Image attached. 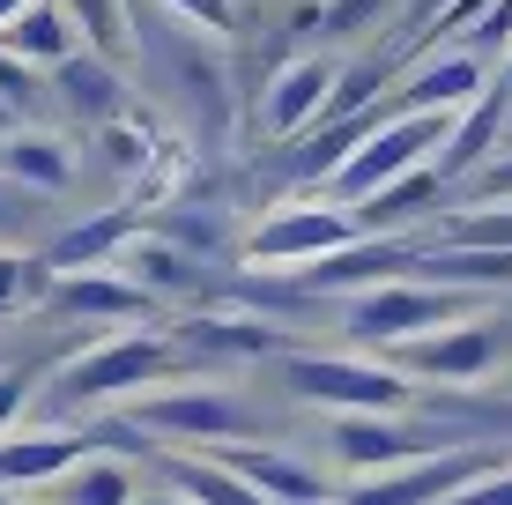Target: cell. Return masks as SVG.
<instances>
[{
	"label": "cell",
	"instance_id": "38",
	"mask_svg": "<svg viewBox=\"0 0 512 505\" xmlns=\"http://www.w3.org/2000/svg\"><path fill=\"white\" fill-rule=\"evenodd\" d=\"M438 8H446V0H416V15H423V23H438Z\"/></svg>",
	"mask_w": 512,
	"mask_h": 505
},
{
	"label": "cell",
	"instance_id": "24",
	"mask_svg": "<svg viewBox=\"0 0 512 505\" xmlns=\"http://www.w3.org/2000/svg\"><path fill=\"white\" fill-rule=\"evenodd\" d=\"M164 483H171L186 505H268L223 454H216V461H208V454H171V461H164Z\"/></svg>",
	"mask_w": 512,
	"mask_h": 505
},
{
	"label": "cell",
	"instance_id": "2",
	"mask_svg": "<svg viewBox=\"0 0 512 505\" xmlns=\"http://www.w3.org/2000/svg\"><path fill=\"white\" fill-rule=\"evenodd\" d=\"M186 372V350L164 335H112L97 342V350H82L75 364L60 372V387H52V402L60 409H97V402H134L141 387H156V379Z\"/></svg>",
	"mask_w": 512,
	"mask_h": 505
},
{
	"label": "cell",
	"instance_id": "39",
	"mask_svg": "<svg viewBox=\"0 0 512 505\" xmlns=\"http://www.w3.org/2000/svg\"><path fill=\"white\" fill-rule=\"evenodd\" d=\"M141 505H186V498H179V491H164V498H141Z\"/></svg>",
	"mask_w": 512,
	"mask_h": 505
},
{
	"label": "cell",
	"instance_id": "23",
	"mask_svg": "<svg viewBox=\"0 0 512 505\" xmlns=\"http://www.w3.org/2000/svg\"><path fill=\"white\" fill-rule=\"evenodd\" d=\"M438 194H446V171H438V164H416V171H401V179H386L379 194L357 201V231H401V223L423 216Z\"/></svg>",
	"mask_w": 512,
	"mask_h": 505
},
{
	"label": "cell",
	"instance_id": "34",
	"mask_svg": "<svg viewBox=\"0 0 512 505\" xmlns=\"http://www.w3.org/2000/svg\"><path fill=\"white\" fill-rule=\"evenodd\" d=\"M498 45H512V0H490L483 23L468 30V52H498Z\"/></svg>",
	"mask_w": 512,
	"mask_h": 505
},
{
	"label": "cell",
	"instance_id": "19",
	"mask_svg": "<svg viewBox=\"0 0 512 505\" xmlns=\"http://www.w3.org/2000/svg\"><path fill=\"white\" fill-rule=\"evenodd\" d=\"M119 268H127L141 290H156V298H201L208 290V260L186 253L179 238H164V231H141L134 246L119 253Z\"/></svg>",
	"mask_w": 512,
	"mask_h": 505
},
{
	"label": "cell",
	"instance_id": "3",
	"mask_svg": "<svg viewBox=\"0 0 512 505\" xmlns=\"http://www.w3.org/2000/svg\"><path fill=\"white\" fill-rule=\"evenodd\" d=\"M468 290L461 283H423V275H394V283H372V290H349V305H342V327L357 342H416V335H431V327H453V320H468Z\"/></svg>",
	"mask_w": 512,
	"mask_h": 505
},
{
	"label": "cell",
	"instance_id": "29",
	"mask_svg": "<svg viewBox=\"0 0 512 505\" xmlns=\"http://www.w3.org/2000/svg\"><path fill=\"white\" fill-rule=\"evenodd\" d=\"M386 8H394V0H327L320 30H327V38H364V30H372Z\"/></svg>",
	"mask_w": 512,
	"mask_h": 505
},
{
	"label": "cell",
	"instance_id": "8",
	"mask_svg": "<svg viewBox=\"0 0 512 505\" xmlns=\"http://www.w3.org/2000/svg\"><path fill=\"white\" fill-rule=\"evenodd\" d=\"M134 424L149 431V439H193V446H231L253 431V416H245L238 394L223 387H179V394H134Z\"/></svg>",
	"mask_w": 512,
	"mask_h": 505
},
{
	"label": "cell",
	"instance_id": "26",
	"mask_svg": "<svg viewBox=\"0 0 512 505\" xmlns=\"http://www.w3.org/2000/svg\"><path fill=\"white\" fill-rule=\"evenodd\" d=\"M171 342H179L186 357H268L275 350V335L260 320H179Z\"/></svg>",
	"mask_w": 512,
	"mask_h": 505
},
{
	"label": "cell",
	"instance_id": "27",
	"mask_svg": "<svg viewBox=\"0 0 512 505\" xmlns=\"http://www.w3.org/2000/svg\"><path fill=\"white\" fill-rule=\"evenodd\" d=\"M60 8L75 15V30H82L90 52H112V60L134 52V8L127 0H60Z\"/></svg>",
	"mask_w": 512,
	"mask_h": 505
},
{
	"label": "cell",
	"instance_id": "11",
	"mask_svg": "<svg viewBox=\"0 0 512 505\" xmlns=\"http://www.w3.org/2000/svg\"><path fill=\"white\" fill-rule=\"evenodd\" d=\"M334 454H342V468L379 476V468H401L416 454H438V439H431V431L394 424L386 409H349V416H334Z\"/></svg>",
	"mask_w": 512,
	"mask_h": 505
},
{
	"label": "cell",
	"instance_id": "4",
	"mask_svg": "<svg viewBox=\"0 0 512 505\" xmlns=\"http://www.w3.org/2000/svg\"><path fill=\"white\" fill-rule=\"evenodd\" d=\"M446 134H453V112H394V119H379L372 142H364V149H357V156H349V164L327 179V186H334V201L357 208L364 194H379L386 179H401V171L431 164Z\"/></svg>",
	"mask_w": 512,
	"mask_h": 505
},
{
	"label": "cell",
	"instance_id": "12",
	"mask_svg": "<svg viewBox=\"0 0 512 505\" xmlns=\"http://www.w3.org/2000/svg\"><path fill=\"white\" fill-rule=\"evenodd\" d=\"M490 357H498V327H483V320H453V327L401 342V372H416V379H483Z\"/></svg>",
	"mask_w": 512,
	"mask_h": 505
},
{
	"label": "cell",
	"instance_id": "18",
	"mask_svg": "<svg viewBox=\"0 0 512 505\" xmlns=\"http://www.w3.org/2000/svg\"><path fill=\"white\" fill-rule=\"evenodd\" d=\"M223 461H231L268 505H327V476H320V468H305L297 454H275V446L245 439V446H223Z\"/></svg>",
	"mask_w": 512,
	"mask_h": 505
},
{
	"label": "cell",
	"instance_id": "28",
	"mask_svg": "<svg viewBox=\"0 0 512 505\" xmlns=\"http://www.w3.org/2000/svg\"><path fill=\"white\" fill-rule=\"evenodd\" d=\"M45 290H52L45 260H23V253H0V320H8V312H23V305H38Z\"/></svg>",
	"mask_w": 512,
	"mask_h": 505
},
{
	"label": "cell",
	"instance_id": "25",
	"mask_svg": "<svg viewBox=\"0 0 512 505\" xmlns=\"http://www.w3.org/2000/svg\"><path fill=\"white\" fill-rule=\"evenodd\" d=\"M45 491H52V505H141L127 461H104V454H82L67 476H52Z\"/></svg>",
	"mask_w": 512,
	"mask_h": 505
},
{
	"label": "cell",
	"instance_id": "31",
	"mask_svg": "<svg viewBox=\"0 0 512 505\" xmlns=\"http://www.w3.org/2000/svg\"><path fill=\"white\" fill-rule=\"evenodd\" d=\"M38 82H45V67H30V60H15V52H0V97L15 104V112H38Z\"/></svg>",
	"mask_w": 512,
	"mask_h": 505
},
{
	"label": "cell",
	"instance_id": "35",
	"mask_svg": "<svg viewBox=\"0 0 512 505\" xmlns=\"http://www.w3.org/2000/svg\"><path fill=\"white\" fill-rule=\"evenodd\" d=\"M483 8H490V0H446V8H438V38H461V30H475V23H483Z\"/></svg>",
	"mask_w": 512,
	"mask_h": 505
},
{
	"label": "cell",
	"instance_id": "6",
	"mask_svg": "<svg viewBox=\"0 0 512 505\" xmlns=\"http://www.w3.org/2000/svg\"><path fill=\"white\" fill-rule=\"evenodd\" d=\"M349 238H364L357 231V208H342V201H297V208L260 216L253 238L238 246V260H245V268H305V260H320V253H342Z\"/></svg>",
	"mask_w": 512,
	"mask_h": 505
},
{
	"label": "cell",
	"instance_id": "32",
	"mask_svg": "<svg viewBox=\"0 0 512 505\" xmlns=\"http://www.w3.org/2000/svg\"><path fill=\"white\" fill-rule=\"evenodd\" d=\"M468 201H475V208H505V201H512V149H498L483 171H475Z\"/></svg>",
	"mask_w": 512,
	"mask_h": 505
},
{
	"label": "cell",
	"instance_id": "36",
	"mask_svg": "<svg viewBox=\"0 0 512 505\" xmlns=\"http://www.w3.org/2000/svg\"><path fill=\"white\" fill-rule=\"evenodd\" d=\"M15 127H23V112H15V104H8V97H0V142H8V134H15Z\"/></svg>",
	"mask_w": 512,
	"mask_h": 505
},
{
	"label": "cell",
	"instance_id": "16",
	"mask_svg": "<svg viewBox=\"0 0 512 505\" xmlns=\"http://www.w3.org/2000/svg\"><path fill=\"white\" fill-rule=\"evenodd\" d=\"M52 90L67 97V112L90 119V127H112V119H127V75L112 67V52H67L60 67H52Z\"/></svg>",
	"mask_w": 512,
	"mask_h": 505
},
{
	"label": "cell",
	"instance_id": "42",
	"mask_svg": "<svg viewBox=\"0 0 512 505\" xmlns=\"http://www.w3.org/2000/svg\"><path fill=\"white\" fill-rule=\"evenodd\" d=\"M505 82H512V52H505Z\"/></svg>",
	"mask_w": 512,
	"mask_h": 505
},
{
	"label": "cell",
	"instance_id": "5",
	"mask_svg": "<svg viewBox=\"0 0 512 505\" xmlns=\"http://www.w3.org/2000/svg\"><path fill=\"white\" fill-rule=\"evenodd\" d=\"M282 387L297 402H320L334 416L349 409H386L409 402V372L401 364H364V357H282Z\"/></svg>",
	"mask_w": 512,
	"mask_h": 505
},
{
	"label": "cell",
	"instance_id": "17",
	"mask_svg": "<svg viewBox=\"0 0 512 505\" xmlns=\"http://www.w3.org/2000/svg\"><path fill=\"white\" fill-rule=\"evenodd\" d=\"M60 312H90V320H149L156 305V290H141L127 268H90V275H52V290H45Z\"/></svg>",
	"mask_w": 512,
	"mask_h": 505
},
{
	"label": "cell",
	"instance_id": "37",
	"mask_svg": "<svg viewBox=\"0 0 512 505\" xmlns=\"http://www.w3.org/2000/svg\"><path fill=\"white\" fill-rule=\"evenodd\" d=\"M23 8H30V0H0V30H8L15 15H23Z\"/></svg>",
	"mask_w": 512,
	"mask_h": 505
},
{
	"label": "cell",
	"instance_id": "7",
	"mask_svg": "<svg viewBox=\"0 0 512 505\" xmlns=\"http://www.w3.org/2000/svg\"><path fill=\"white\" fill-rule=\"evenodd\" d=\"M490 468H505V461L483 454V446H438V454H416V461H401V468L364 476L342 505H446L453 491L483 483Z\"/></svg>",
	"mask_w": 512,
	"mask_h": 505
},
{
	"label": "cell",
	"instance_id": "20",
	"mask_svg": "<svg viewBox=\"0 0 512 505\" xmlns=\"http://www.w3.org/2000/svg\"><path fill=\"white\" fill-rule=\"evenodd\" d=\"M483 90H490L483 60H475V52H446V60H423L416 75L401 82V112H468Z\"/></svg>",
	"mask_w": 512,
	"mask_h": 505
},
{
	"label": "cell",
	"instance_id": "22",
	"mask_svg": "<svg viewBox=\"0 0 512 505\" xmlns=\"http://www.w3.org/2000/svg\"><path fill=\"white\" fill-rule=\"evenodd\" d=\"M0 52H15V60H30V67L52 75L67 52H82V30H75V15H67L60 0H30V8L0 30Z\"/></svg>",
	"mask_w": 512,
	"mask_h": 505
},
{
	"label": "cell",
	"instance_id": "40",
	"mask_svg": "<svg viewBox=\"0 0 512 505\" xmlns=\"http://www.w3.org/2000/svg\"><path fill=\"white\" fill-rule=\"evenodd\" d=\"M498 149H512V112H505V142H498Z\"/></svg>",
	"mask_w": 512,
	"mask_h": 505
},
{
	"label": "cell",
	"instance_id": "33",
	"mask_svg": "<svg viewBox=\"0 0 512 505\" xmlns=\"http://www.w3.org/2000/svg\"><path fill=\"white\" fill-rule=\"evenodd\" d=\"M23 409H30V372L23 364H0V439L23 424Z\"/></svg>",
	"mask_w": 512,
	"mask_h": 505
},
{
	"label": "cell",
	"instance_id": "14",
	"mask_svg": "<svg viewBox=\"0 0 512 505\" xmlns=\"http://www.w3.org/2000/svg\"><path fill=\"white\" fill-rule=\"evenodd\" d=\"M505 112H512V82H490V90L475 97L468 112H453V134H446V142H438V156H431V164L446 171V186L468 179V171H483L490 156H498V142H505Z\"/></svg>",
	"mask_w": 512,
	"mask_h": 505
},
{
	"label": "cell",
	"instance_id": "21",
	"mask_svg": "<svg viewBox=\"0 0 512 505\" xmlns=\"http://www.w3.org/2000/svg\"><path fill=\"white\" fill-rule=\"evenodd\" d=\"M0 171H8L15 186H30V194H67V186H75V149H67V134L15 127L8 142H0Z\"/></svg>",
	"mask_w": 512,
	"mask_h": 505
},
{
	"label": "cell",
	"instance_id": "15",
	"mask_svg": "<svg viewBox=\"0 0 512 505\" xmlns=\"http://www.w3.org/2000/svg\"><path fill=\"white\" fill-rule=\"evenodd\" d=\"M82 454H97L90 431H67V424H52V431H8V439H0V491L52 483V476H67Z\"/></svg>",
	"mask_w": 512,
	"mask_h": 505
},
{
	"label": "cell",
	"instance_id": "30",
	"mask_svg": "<svg viewBox=\"0 0 512 505\" xmlns=\"http://www.w3.org/2000/svg\"><path fill=\"white\" fill-rule=\"evenodd\" d=\"M164 15H186V23L216 30V38H238V0H156Z\"/></svg>",
	"mask_w": 512,
	"mask_h": 505
},
{
	"label": "cell",
	"instance_id": "10",
	"mask_svg": "<svg viewBox=\"0 0 512 505\" xmlns=\"http://www.w3.org/2000/svg\"><path fill=\"white\" fill-rule=\"evenodd\" d=\"M334 75H342V67L320 60V52H312V60L275 67L268 90H260V127H268L275 142H290V134L320 127V112H327V97H334Z\"/></svg>",
	"mask_w": 512,
	"mask_h": 505
},
{
	"label": "cell",
	"instance_id": "1",
	"mask_svg": "<svg viewBox=\"0 0 512 505\" xmlns=\"http://www.w3.org/2000/svg\"><path fill=\"white\" fill-rule=\"evenodd\" d=\"M231 38H216V30L186 23V15H171L164 30H149L141 38L134 30V52L149 60L156 90H164L171 119L193 134V149L201 156H223L231 149V127H238V97H231Z\"/></svg>",
	"mask_w": 512,
	"mask_h": 505
},
{
	"label": "cell",
	"instance_id": "13",
	"mask_svg": "<svg viewBox=\"0 0 512 505\" xmlns=\"http://www.w3.org/2000/svg\"><path fill=\"white\" fill-rule=\"evenodd\" d=\"M149 231V208H104V216H90V223H75L67 238H52L45 246V275H90V268H112L119 253L134 246V238Z\"/></svg>",
	"mask_w": 512,
	"mask_h": 505
},
{
	"label": "cell",
	"instance_id": "41",
	"mask_svg": "<svg viewBox=\"0 0 512 505\" xmlns=\"http://www.w3.org/2000/svg\"><path fill=\"white\" fill-rule=\"evenodd\" d=\"M0 505H23V498H15V491H0Z\"/></svg>",
	"mask_w": 512,
	"mask_h": 505
},
{
	"label": "cell",
	"instance_id": "9",
	"mask_svg": "<svg viewBox=\"0 0 512 505\" xmlns=\"http://www.w3.org/2000/svg\"><path fill=\"white\" fill-rule=\"evenodd\" d=\"M423 246L416 238H394V231H364L349 238L342 253H320L297 268V290L305 298H334V290H372V283H394V275H416Z\"/></svg>",
	"mask_w": 512,
	"mask_h": 505
}]
</instances>
